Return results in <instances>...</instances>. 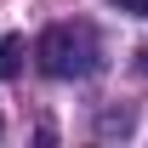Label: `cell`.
Returning a JSON list of instances; mask_svg holds the SVG:
<instances>
[{
    "mask_svg": "<svg viewBox=\"0 0 148 148\" xmlns=\"http://www.w3.org/2000/svg\"><path fill=\"white\" fill-rule=\"evenodd\" d=\"M40 69L51 80H86V74L103 63V40H97L91 23H51L40 34Z\"/></svg>",
    "mask_w": 148,
    "mask_h": 148,
    "instance_id": "obj_1",
    "label": "cell"
},
{
    "mask_svg": "<svg viewBox=\"0 0 148 148\" xmlns=\"http://www.w3.org/2000/svg\"><path fill=\"white\" fill-rule=\"evenodd\" d=\"M23 74V34H0V80Z\"/></svg>",
    "mask_w": 148,
    "mask_h": 148,
    "instance_id": "obj_2",
    "label": "cell"
},
{
    "mask_svg": "<svg viewBox=\"0 0 148 148\" xmlns=\"http://www.w3.org/2000/svg\"><path fill=\"white\" fill-rule=\"evenodd\" d=\"M103 131H131V114H103Z\"/></svg>",
    "mask_w": 148,
    "mask_h": 148,
    "instance_id": "obj_3",
    "label": "cell"
},
{
    "mask_svg": "<svg viewBox=\"0 0 148 148\" xmlns=\"http://www.w3.org/2000/svg\"><path fill=\"white\" fill-rule=\"evenodd\" d=\"M114 6H125V12H137V17H148V0H114Z\"/></svg>",
    "mask_w": 148,
    "mask_h": 148,
    "instance_id": "obj_4",
    "label": "cell"
},
{
    "mask_svg": "<svg viewBox=\"0 0 148 148\" xmlns=\"http://www.w3.org/2000/svg\"><path fill=\"white\" fill-rule=\"evenodd\" d=\"M137 74H148V46H137Z\"/></svg>",
    "mask_w": 148,
    "mask_h": 148,
    "instance_id": "obj_5",
    "label": "cell"
},
{
    "mask_svg": "<svg viewBox=\"0 0 148 148\" xmlns=\"http://www.w3.org/2000/svg\"><path fill=\"white\" fill-rule=\"evenodd\" d=\"M0 131H6V120H0Z\"/></svg>",
    "mask_w": 148,
    "mask_h": 148,
    "instance_id": "obj_6",
    "label": "cell"
}]
</instances>
